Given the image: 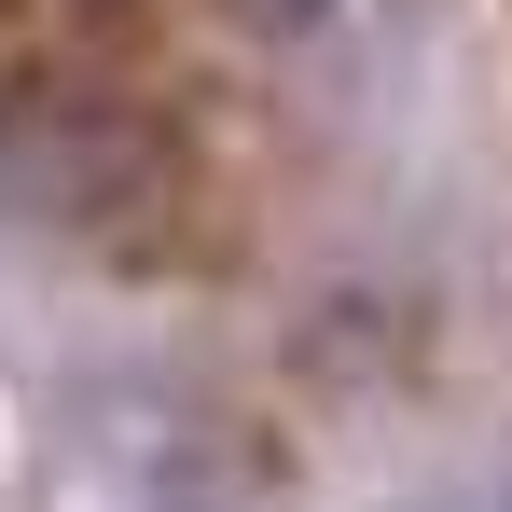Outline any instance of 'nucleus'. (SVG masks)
I'll return each mask as SVG.
<instances>
[{"instance_id":"f257e3e1","label":"nucleus","mask_w":512,"mask_h":512,"mask_svg":"<svg viewBox=\"0 0 512 512\" xmlns=\"http://www.w3.org/2000/svg\"><path fill=\"white\" fill-rule=\"evenodd\" d=\"M0 222L70 236V250H139L180 222V139L97 70H14L0 84Z\"/></svg>"},{"instance_id":"f03ea898","label":"nucleus","mask_w":512,"mask_h":512,"mask_svg":"<svg viewBox=\"0 0 512 512\" xmlns=\"http://www.w3.org/2000/svg\"><path fill=\"white\" fill-rule=\"evenodd\" d=\"M263 28H319V14H333V0H250Z\"/></svg>"}]
</instances>
